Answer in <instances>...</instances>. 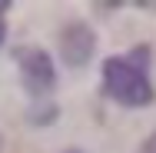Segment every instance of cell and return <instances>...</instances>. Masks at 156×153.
<instances>
[{"label": "cell", "instance_id": "6da1fadb", "mask_svg": "<svg viewBox=\"0 0 156 153\" xmlns=\"http://www.w3.org/2000/svg\"><path fill=\"white\" fill-rule=\"evenodd\" d=\"M103 90L123 107H146L153 100L150 83V50L136 47L126 57H110L103 63Z\"/></svg>", "mask_w": 156, "mask_h": 153}, {"label": "cell", "instance_id": "7a4b0ae2", "mask_svg": "<svg viewBox=\"0 0 156 153\" xmlns=\"http://www.w3.org/2000/svg\"><path fill=\"white\" fill-rule=\"evenodd\" d=\"M13 60L20 67L23 87L30 90L33 100H43L47 93H53V87H57V70H53V60H50L47 50H40V47H20L13 53Z\"/></svg>", "mask_w": 156, "mask_h": 153}, {"label": "cell", "instance_id": "3957f363", "mask_svg": "<svg viewBox=\"0 0 156 153\" xmlns=\"http://www.w3.org/2000/svg\"><path fill=\"white\" fill-rule=\"evenodd\" d=\"M93 47H96V37H93V30H90L87 24H70V27H63L60 53H63V60L70 63V67H83V63L90 60Z\"/></svg>", "mask_w": 156, "mask_h": 153}, {"label": "cell", "instance_id": "277c9868", "mask_svg": "<svg viewBox=\"0 0 156 153\" xmlns=\"http://www.w3.org/2000/svg\"><path fill=\"white\" fill-rule=\"evenodd\" d=\"M7 7H10V3L0 0V43H3V33H7V20H3V17H7Z\"/></svg>", "mask_w": 156, "mask_h": 153}, {"label": "cell", "instance_id": "5b68a950", "mask_svg": "<svg viewBox=\"0 0 156 153\" xmlns=\"http://www.w3.org/2000/svg\"><path fill=\"white\" fill-rule=\"evenodd\" d=\"M140 153H156V133L146 140V143H143V150H140Z\"/></svg>", "mask_w": 156, "mask_h": 153}, {"label": "cell", "instance_id": "8992f818", "mask_svg": "<svg viewBox=\"0 0 156 153\" xmlns=\"http://www.w3.org/2000/svg\"><path fill=\"white\" fill-rule=\"evenodd\" d=\"M70 153H80V150H70Z\"/></svg>", "mask_w": 156, "mask_h": 153}]
</instances>
